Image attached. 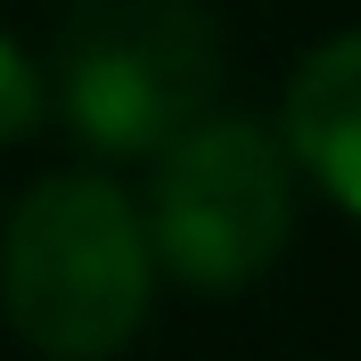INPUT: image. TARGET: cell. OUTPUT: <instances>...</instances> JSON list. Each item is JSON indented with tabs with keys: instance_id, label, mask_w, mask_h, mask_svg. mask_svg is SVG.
Listing matches in <instances>:
<instances>
[{
	"instance_id": "2",
	"label": "cell",
	"mask_w": 361,
	"mask_h": 361,
	"mask_svg": "<svg viewBox=\"0 0 361 361\" xmlns=\"http://www.w3.org/2000/svg\"><path fill=\"white\" fill-rule=\"evenodd\" d=\"M42 82L90 157H157L222 90V25L205 0H74Z\"/></svg>"
},
{
	"instance_id": "4",
	"label": "cell",
	"mask_w": 361,
	"mask_h": 361,
	"mask_svg": "<svg viewBox=\"0 0 361 361\" xmlns=\"http://www.w3.org/2000/svg\"><path fill=\"white\" fill-rule=\"evenodd\" d=\"M279 148L295 180H312L320 197H337V214L361 222V25L295 58L279 99Z\"/></svg>"
},
{
	"instance_id": "1",
	"label": "cell",
	"mask_w": 361,
	"mask_h": 361,
	"mask_svg": "<svg viewBox=\"0 0 361 361\" xmlns=\"http://www.w3.org/2000/svg\"><path fill=\"white\" fill-rule=\"evenodd\" d=\"M157 304L140 205L107 173H42L0 230V312L49 361H115Z\"/></svg>"
},
{
	"instance_id": "3",
	"label": "cell",
	"mask_w": 361,
	"mask_h": 361,
	"mask_svg": "<svg viewBox=\"0 0 361 361\" xmlns=\"http://www.w3.org/2000/svg\"><path fill=\"white\" fill-rule=\"evenodd\" d=\"M132 205L157 279L189 295H238L295 238V164L271 123L205 107L189 132H173L148 157V197Z\"/></svg>"
},
{
	"instance_id": "5",
	"label": "cell",
	"mask_w": 361,
	"mask_h": 361,
	"mask_svg": "<svg viewBox=\"0 0 361 361\" xmlns=\"http://www.w3.org/2000/svg\"><path fill=\"white\" fill-rule=\"evenodd\" d=\"M49 115V82H42V58L17 42V33H0V148H17V140L42 132Z\"/></svg>"
}]
</instances>
